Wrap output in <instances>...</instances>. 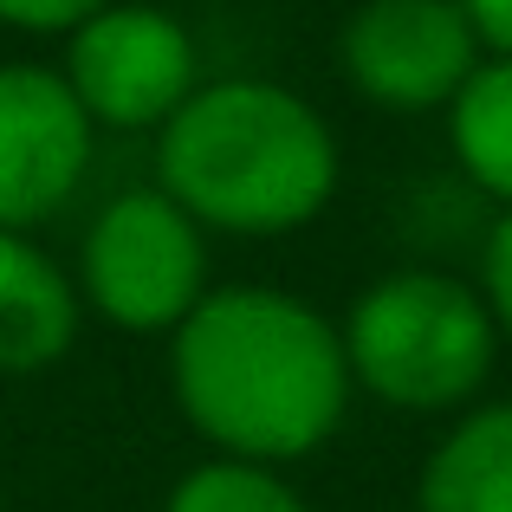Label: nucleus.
<instances>
[{
	"label": "nucleus",
	"mask_w": 512,
	"mask_h": 512,
	"mask_svg": "<svg viewBox=\"0 0 512 512\" xmlns=\"http://www.w3.org/2000/svg\"><path fill=\"white\" fill-rule=\"evenodd\" d=\"M448 143L474 188L512 208V59H480L448 104Z\"/></svg>",
	"instance_id": "9d476101"
},
{
	"label": "nucleus",
	"mask_w": 512,
	"mask_h": 512,
	"mask_svg": "<svg viewBox=\"0 0 512 512\" xmlns=\"http://www.w3.org/2000/svg\"><path fill=\"white\" fill-rule=\"evenodd\" d=\"M169 383L188 428L221 461L286 467L344 428L350 363L344 338L312 299L279 286H208L169 331Z\"/></svg>",
	"instance_id": "f257e3e1"
},
{
	"label": "nucleus",
	"mask_w": 512,
	"mask_h": 512,
	"mask_svg": "<svg viewBox=\"0 0 512 512\" xmlns=\"http://www.w3.org/2000/svg\"><path fill=\"white\" fill-rule=\"evenodd\" d=\"M338 338L350 383L422 415L461 409L500 357V331H493L480 292L435 266H402V273L363 286Z\"/></svg>",
	"instance_id": "7ed1b4c3"
},
{
	"label": "nucleus",
	"mask_w": 512,
	"mask_h": 512,
	"mask_svg": "<svg viewBox=\"0 0 512 512\" xmlns=\"http://www.w3.org/2000/svg\"><path fill=\"white\" fill-rule=\"evenodd\" d=\"M156 175L201 234L273 240L318 221L338 195V137L273 78H214L156 130Z\"/></svg>",
	"instance_id": "f03ea898"
},
{
	"label": "nucleus",
	"mask_w": 512,
	"mask_h": 512,
	"mask_svg": "<svg viewBox=\"0 0 512 512\" xmlns=\"http://www.w3.org/2000/svg\"><path fill=\"white\" fill-rule=\"evenodd\" d=\"M480 59L461 0H363L338 33L344 78L383 111H448Z\"/></svg>",
	"instance_id": "423d86ee"
},
{
	"label": "nucleus",
	"mask_w": 512,
	"mask_h": 512,
	"mask_svg": "<svg viewBox=\"0 0 512 512\" xmlns=\"http://www.w3.org/2000/svg\"><path fill=\"white\" fill-rule=\"evenodd\" d=\"M467 26H474L480 52H493V59H512V0H461Z\"/></svg>",
	"instance_id": "4468645a"
},
{
	"label": "nucleus",
	"mask_w": 512,
	"mask_h": 512,
	"mask_svg": "<svg viewBox=\"0 0 512 512\" xmlns=\"http://www.w3.org/2000/svg\"><path fill=\"white\" fill-rule=\"evenodd\" d=\"M422 512H512V402L474 409L422 461Z\"/></svg>",
	"instance_id": "1a4fd4ad"
},
{
	"label": "nucleus",
	"mask_w": 512,
	"mask_h": 512,
	"mask_svg": "<svg viewBox=\"0 0 512 512\" xmlns=\"http://www.w3.org/2000/svg\"><path fill=\"white\" fill-rule=\"evenodd\" d=\"M78 286L33 247V234H0V376H33L78 338Z\"/></svg>",
	"instance_id": "6e6552de"
},
{
	"label": "nucleus",
	"mask_w": 512,
	"mask_h": 512,
	"mask_svg": "<svg viewBox=\"0 0 512 512\" xmlns=\"http://www.w3.org/2000/svg\"><path fill=\"white\" fill-rule=\"evenodd\" d=\"M72 286L117 331H175L208 299V234L163 188H130L85 227Z\"/></svg>",
	"instance_id": "20e7f679"
},
{
	"label": "nucleus",
	"mask_w": 512,
	"mask_h": 512,
	"mask_svg": "<svg viewBox=\"0 0 512 512\" xmlns=\"http://www.w3.org/2000/svg\"><path fill=\"white\" fill-rule=\"evenodd\" d=\"M104 7H117V0H0V26H20V33H78Z\"/></svg>",
	"instance_id": "ddd939ff"
},
{
	"label": "nucleus",
	"mask_w": 512,
	"mask_h": 512,
	"mask_svg": "<svg viewBox=\"0 0 512 512\" xmlns=\"http://www.w3.org/2000/svg\"><path fill=\"white\" fill-rule=\"evenodd\" d=\"M480 305H487L493 331L512 338V208L493 221L487 247H480Z\"/></svg>",
	"instance_id": "f8f14e48"
},
{
	"label": "nucleus",
	"mask_w": 512,
	"mask_h": 512,
	"mask_svg": "<svg viewBox=\"0 0 512 512\" xmlns=\"http://www.w3.org/2000/svg\"><path fill=\"white\" fill-rule=\"evenodd\" d=\"M65 91L91 130H163L201 85L195 33L150 0H117L65 33Z\"/></svg>",
	"instance_id": "39448f33"
},
{
	"label": "nucleus",
	"mask_w": 512,
	"mask_h": 512,
	"mask_svg": "<svg viewBox=\"0 0 512 512\" xmlns=\"http://www.w3.org/2000/svg\"><path fill=\"white\" fill-rule=\"evenodd\" d=\"M163 512H312L305 493L273 467H247V461H208L195 474L175 480Z\"/></svg>",
	"instance_id": "9b49d317"
},
{
	"label": "nucleus",
	"mask_w": 512,
	"mask_h": 512,
	"mask_svg": "<svg viewBox=\"0 0 512 512\" xmlns=\"http://www.w3.org/2000/svg\"><path fill=\"white\" fill-rule=\"evenodd\" d=\"M91 117L46 65H0V234H26L78 195Z\"/></svg>",
	"instance_id": "0eeeda50"
}]
</instances>
